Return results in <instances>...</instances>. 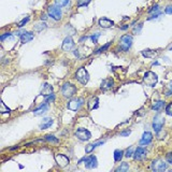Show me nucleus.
<instances>
[{"label": "nucleus", "instance_id": "obj_1", "mask_svg": "<svg viewBox=\"0 0 172 172\" xmlns=\"http://www.w3.org/2000/svg\"><path fill=\"white\" fill-rule=\"evenodd\" d=\"M158 82V77L156 73L152 72V71H148L144 74L143 78V83L148 87H154Z\"/></svg>", "mask_w": 172, "mask_h": 172}, {"label": "nucleus", "instance_id": "obj_2", "mask_svg": "<svg viewBox=\"0 0 172 172\" xmlns=\"http://www.w3.org/2000/svg\"><path fill=\"white\" fill-rule=\"evenodd\" d=\"M75 79L84 85L88 83V81H89V74H88V72L86 71L84 67H81L77 71V73H75Z\"/></svg>", "mask_w": 172, "mask_h": 172}, {"label": "nucleus", "instance_id": "obj_3", "mask_svg": "<svg viewBox=\"0 0 172 172\" xmlns=\"http://www.w3.org/2000/svg\"><path fill=\"white\" fill-rule=\"evenodd\" d=\"M75 92H77V87L72 85L71 83H65L62 87V93L66 98H71L75 94Z\"/></svg>", "mask_w": 172, "mask_h": 172}, {"label": "nucleus", "instance_id": "obj_4", "mask_svg": "<svg viewBox=\"0 0 172 172\" xmlns=\"http://www.w3.org/2000/svg\"><path fill=\"white\" fill-rule=\"evenodd\" d=\"M151 168H152V170L155 172L165 171L167 169V164L163 160V159H155V160L152 161Z\"/></svg>", "mask_w": 172, "mask_h": 172}, {"label": "nucleus", "instance_id": "obj_5", "mask_svg": "<svg viewBox=\"0 0 172 172\" xmlns=\"http://www.w3.org/2000/svg\"><path fill=\"white\" fill-rule=\"evenodd\" d=\"M132 44V37L129 36V35H125L121 38L120 40V46L123 51H128L131 47Z\"/></svg>", "mask_w": 172, "mask_h": 172}, {"label": "nucleus", "instance_id": "obj_6", "mask_svg": "<svg viewBox=\"0 0 172 172\" xmlns=\"http://www.w3.org/2000/svg\"><path fill=\"white\" fill-rule=\"evenodd\" d=\"M47 13H49L50 16L53 17L55 21H59V19H62V10L59 9V7H57V6L50 7L49 10H47Z\"/></svg>", "mask_w": 172, "mask_h": 172}, {"label": "nucleus", "instance_id": "obj_7", "mask_svg": "<svg viewBox=\"0 0 172 172\" xmlns=\"http://www.w3.org/2000/svg\"><path fill=\"white\" fill-rule=\"evenodd\" d=\"M164 124H165V118H164V116H161L160 114H158V115H156L155 117H154V120H153V128H154V130H155L156 133L159 132V131L161 130Z\"/></svg>", "mask_w": 172, "mask_h": 172}, {"label": "nucleus", "instance_id": "obj_8", "mask_svg": "<svg viewBox=\"0 0 172 172\" xmlns=\"http://www.w3.org/2000/svg\"><path fill=\"white\" fill-rule=\"evenodd\" d=\"M83 103H84V100H83L82 98H77V99L70 100L67 105V108L71 111H78L81 109V107L83 105Z\"/></svg>", "mask_w": 172, "mask_h": 172}, {"label": "nucleus", "instance_id": "obj_9", "mask_svg": "<svg viewBox=\"0 0 172 172\" xmlns=\"http://www.w3.org/2000/svg\"><path fill=\"white\" fill-rule=\"evenodd\" d=\"M75 136L80 139L81 141H86V140H89L92 138V133H90L89 130L85 128H79L77 131H75Z\"/></svg>", "mask_w": 172, "mask_h": 172}, {"label": "nucleus", "instance_id": "obj_10", "mask_svg": "<svg viewBox=\"0 0 172 172\" xmlns=\"http://www.w3.org/2000/svg\"><path fill=\"white\" fill-rule=\"evenodd\" d=\"M55 160H56L57 165L59 166L60 168H65V167H67L70 163L69 158L66 155H64V154H56V155H55Z\"/></svg>", "mask_w": 172, "mask_h": 172}, {"label": "nucleus", "instance_id": "obj_11", "mask_svg": "<svg viewBox=\"0 0 172 172\" xmlns=\"http://www.w3.org/2000/svg\"><path fill=\"white\" fill-rule=\"evenodd\" d=\"M146 154H148V150L145 148H138L136 152L133 153V158L135 160H142L146 157Z\"/></svg>", "mask_w": 172, "mask_h": 172}, {"label": "nucleus", "instance_id": "obj_12", "mask_svg": "<svg viewBox=\"0 0 172 172\" xmlns=\"http://www.w3.org/2000/svg\"><path fill=\"white\" fill-rule=\"evenodd\" d=\"M73 46H74V41L72 40V38L67 37L64 40V42H62V51H65V52H69V51H71L73 49Z\"/></svg>", "mask_w": 172, "mask_h": 172}, {"label": "nucleus", "instance_id": "obj_13", "mask_svg": "<svg viewBox=\"0 0 172 172\" xmlns=\"http://www.w3.org/2000/svg\"><path fill=\"white\" fill-rule=\"evenodd\" d=\"M97 166H98V161L96 156H89V157L85 158V167L87 169L97 168Z\"/></svg>", "mask_w": 172, "mask_h": 172}, {"label": "nucleus", "instance_id": "obj_14", "mask_svg": "<svg viewBox=\"0 0 172 172\" xmlns=\"http://www.w3.org/2000/svg\"><path fill=\"white\" fill-rule=\"evenodd\" d=\"M152 140H153V135L150 131H145L140 140V145H148L152 142Z\"/></svg>", "mask_w": 172, "mask_h": 172}, {"label": "nucleus", "instance_id": "obj_15", "mask_svg": "<svg viewBox=\"0 0 172 172\" xmlns=\"http://www.w3.org/2000/svg\"><path fill=\"white\" fill-rule=\"evenodd\" d=\"M113 85H114V81L113 79H111V78H109V79H105L101 82V85H100V88L101 90H109L111 89V88L113 87Z\"/></svg>", "mask_w": 172, "mask_h": 172}, {"label": "nucleus", "instance_id": "obj_16", "mask_svg": "<svg viewBox=\"0 0 172 172\" xmlns=\"http://www.w3.org/2000/svg\"><path fill=\"white\" fill-rule=\"evenodd\" d=\"M99 26L102 27V28H110L114 25V22L111 21V19H107V17H102V19H99Z\"/></svg>", "mask_w": 172, "mask_h": 172}, {"label": "nucleus", "instance_id": "obj_17", "mask_svg": "<svg viewBox=\"0 0 172 172\" xmlns=\"http://www.w3.org/2000/svg\"><path fill=\"white\" fill-rule=\"evenodd\" d=\"M52 125H53V118L45 117V118H43V120H42L41 124L39 125V128L41 129V130H44V129L50 128Z\"/></svg>", "mask_w": 172, "mask_h": 172}, {"label": "nucleus", "instance_id": "obj_18", "mask_svg": "<svg viewBox=\"0 0 172 172\" xmlns=\"http://www.w3.org/2000/svg\"><path fill=\"white\" fill-rule=\"evenodd\" d=\"M47 110H49V105L47 103H44V105H42L40 108L36 109V110H34V114L36 116H40V115H43L44 113L47 112Z\"/></svg>", "mask_w": 172, "mask_h": 172}, {"label": "nucleus", "instance_id": "obj_19", "mask_svg": "<svg viewBox=\"0 0 172 172\" xmlns=\"http://www.w3.org/2000/svg\"><path fill=\"white\" fill-rule=\"evenodd\" d=\"M34 34L32 32H23V35H21V42L22 43H28L34 39Z\"/></svg>", "mask_w": 172, "mask_h": 172}, {"label": "nucleus", "instance_id": "obj_20", "mask_svg": "<svg viewBox=\"0 0 172 172\" xmlns=\"http://www.w3.org/2000/svg\"><path fill=\"white\" fill-rule=\"evenodd\" d=\"M53 94V86H51L50 84H44L43 88L41 90V95L43 97H47V96L52 95Z\"/></svg>", "mask_w": 172, "mask_h": 172}, {"label": "nucleus", "instance_id": "obj_21", "mask_svg": "<svg viewBox=\"0 0 172 172\" xmlns=\"http://www.w3.org/2000/svg\"><path fill=\"white\" fill-rule=\"evenodd\" d=\"M142 55L146 58H155L158 55V52L154 50H144L142 51Z\"/></svg>", "mask_w": 172, "mask_h": 172}, {"label": "nucleus", "instance_id": "obj_22", "mask_svg": "<svg viewBox=\"0 0 172 172\" xmlns=\"http://www.w3.org/2000/svg\"><path fill=\"white\" fill-rule=\"evenodd\" d=\"M97 107H98V98L93 97L92 99L88 101V109H89V110H94V109Z\"/></svg>", "mask_w": 172, "mask_h": 172}, {"label": "nucleus", "instance_id": "obj_23", "mask_svg": "<svg viewBox=\"0 0 172 172\" xmlns=\"http://www.w3.org/2000/svg\"><path fill=\"white\" fill-rule=\"evenodd\" d=\"M165 105V102H164L163 100H158L156 101V102L153 103V105H152V109L155 111H160L161 109H163V107Z\"/></svg>", "mask_w": 172, "mask_h": 172}, {"label": "nucleus", "instance_id": "obj_24", "mask_svg": "<svg viewBox=\"0 0 172 172\" xmlns=\"http://www.w3.org/2000/svg\"><path fill=\"white\" fill-rule=\"evenodd\" d=\"M123 155H124V152L121 151V150H115L114 152V160L115 161H121L123 158Z\"/></svg>", "mask_w": 172, "mask_h": 172}, {"label": "nucleus", "instance_id": "obj_25", "mask_svg": "<svg viewBox=\"0 0 172 172\" xmlns=\"http://www.w3.org/2000/svg\"><path fill=\"white\" fill-rule=\"evenodd\" d=\"M129 169V166L127 163H123L121 164V166L118 167V168H116V172H126L128 171Z\"/></svg>", "mask_w": 172, "mask_h": 172}, {"label": "nucleus", "instance_id": "obj_26", "mask_svg": "<svg viewBox=\"0 0 172 172\" xmlns=\"http://www.w3.org/2000/svg\"><path fill=\"white\" fill-rule=\"evenodd\" d=\"M70 2V0H55V4L59 8H64L68 6V3Z\"/></svg>", "mask_w": 172, "mask_h": 172}, {"label": "nucleus", "instance_id": "obj_27", "mask_svg": "<svg viewBox=\"0 0 172 172\" xmlns=\"http://www.w3.org/2000/svg\"><path fill=\"white\" fill-rule=\"evenodd\" d=\"M46 28V24L45 23H43V22H41V23H38V24H36L35 25V30L36 31H42L43 29H45Z\"/></svg>", "mask_w": 172, "mask_h": 172}, {"label": "nucleus", "instance_id": "obj_28", "mask_svg": "<svg viewBox=\"0 0 172 172\" xmlns=\"http://www.w3.org/2000/svg\"><path fill=\"white\" fill-rule=\"evenodd\" d=\"M45 141H49V142H53V143H58V142H59V140H58L56 137L51 136V135L45 137Z\"/></svg>", "mask_w": 172, "mask_h": 172}, {"label": "nucleus", "instance_id": "obj_29", "mask_svg": "<svg viewBox=\"0 0 172 172\" xmlns=\"http://www.w3.org/2000/svg\"><path fill=\"white\" fill-rule=\"evenodd\" d=\"M92 0H78L77 2V6L78 7H84V6H87Z\"/></svg>", "mask_w": 172, "mask_h": 172}, {"label": "nucleus", "instance_id": "obj_30", "mask_svg": "<svg viewBox=\"0 0 172 172\" xmlns=\"http://www.w3.org/2000/svg\"><path fill=\"white\" fill-rule=\"evenodd\" d=\"M165 94H166V96H171L172 95V82L170 83V84H168L166 86Z\"/></svg>", "mask_w": 172, "mask_h": 172}, {"label": "nucleus", "instance_id": "obj_31", "mask_svg": "<svg viewBox=\"0 0 172 172\" xmlns=\"http://www.w3.org/2000/svg\"><path fill=\"white\" fill-rule=\"evenodd\" d=\"M0 105H1V110H0V112L1 113H10V109L7 108L3 102L0 103Z\"/></svg>", "mask_w": 172, "mask_h": 172}, {"label": "nucleus", "instance_id": "obj_32", "mask_svg": "<svg viewBox=\"0 0 172 172\" xmlns=\"http://www.w3.org/2000/svg\"><path fill=\"white\" fill-rule=\"evenodd\" d=\"M110 45H111V42H109V43H107V44H105V46L100 47V49H99V50H97V51H96V53H97V54H99V53H102V52H105V50H107V49H108V47H109V46H110Z\"/></svg>", "mask_w": 172, "mask_h": 172}, {"label": "nucleus", "instance_id": "obj_33", "mask_svg": "<svg viewBox=\"0 0 172 172\" xmlns=\"http://www.w3.org/2000/svg\"><path fill=\"white\" fill-rule=\"evenodd\" d=\"M94 148H95V145H94V143H92V144H88V145L85 148V152H86V153H87V154H88V153H92Z\"/></svg>", "mask_w": 172, "mask_h": 172}, {"label": "nucleus", "instance_id": "obj_34", "mask_svg": "<svg viewBox=\"0 0 172 172\" xmlns=\"http://www.w3.org/2000/svg\"><path fill=\"white\" fill-rule=\"evenodd\" d=\"M28 21H29V17L27 16V17H25V19H23L21 22L19 23V24H17V26L19 27V28H21V27H23L24 26L25 24H26V23H28Z\"/></svg>", "mask_w": 172, "mask_h": 172}, {"label": "nucleus", "instance_id": "obj_35", "mask_svg": "<svg viewBox=\"0 0 172 172\" xmlns=\"http://www.w3.org/2000/svg\"><path fill=\"white\" fill-rule=\"evenodd\" d=\"M126 157L129 158V157H132L133 156V148H129L127 151H126Z\"/></svg>", "mask_w": 172, "mask_h": 172}, {"label": "nucleus", "instance_id": "obj_36", "mask_svg": "<svg viewBox=\"0 0 172 172\" xmlns=\"http://www.w3.org/2000/svg\"><path fill=\"white\" fill-rule=\"evenodd\" d=\"M142 26H143V24L141 23V24H139V25H137V26L135 27V29H133V34H139V32L141 31V29H142Z\"/></svg>", "mask_w": 172, "mask_h": 172}, {"label": "nucleus", "instance_id": "obj_37", "mask_svg": "<svg viewBox=\"0 0 172 172\" xmlns=\"http://www.w3.org/2000/svg\"><path fill=\"white\" fill-rule=\"evenodd\" d=\"M166 113H167L168 115L172 116V102H171V103H169V105L166 107Z\"/></svg>", "mask_w": 172, "mask_h": 172}, {"label": "nucleus", "instance_id": "obj_38", "mask_svg": "<svg viewBox=\"0 0 172 172\" xmlns=\"http://www.w3.org/2000/svg\"><path fill=\"white\" fill-rule=\"evenodd\" d=\"M99 37H100V32H96L95 35H93V36L90 37V39H92L93 42L96 44V43H97V41H98V38H99Z\"/></svg>", "mask_w": 172, "mask_h": 172}, {"label": "nucleus", "instance_id": "obj_39", "mask_svg": "<svg viewBox=\"0 0 172 172\" xmlns=\"http://www.w3.org/2000/svg\"><path fill=\"white\" fill-rule=\"evenodd\" d=\"M166 160L168 161V164L172 165V152H170V153H168L166 155Z\"/></svg>", "mask_w": 172, "mask_h": 172}, {"label": "nucleus", "instance_id": "obj_40", "mask_svg": "<svg viewBox=\"0 0 172 172\" xmlns=\"http://www.w3.org/2000/svg\"><path fill=\"white\" fill-rule=\"evenodd\" d=\"M11 37H12L11 34H4V35H2V36L0 37V39H1V41H4L7 38H11Z\"/></svg>", "mask_w": 172, "mask_h": 172}, {"label": "nucleus", "instance_id": "obj_41", "mask_svg": "<svg viewBox=\"0 0 172 172\" xmlns=\"http://www.w3.org/2000/svg\"><path fill=\"white\" fill-rule=\"evenodd\" d=\"M55 99V96H54V94H52V95H50V96H47L46 97V102H51V101H53Z\"/></svg>", "mask_w": 172, "mask_h": 172}, {"label": "nucleus", "instance_id": "obj_42", "mask_svg": "<svg viewBox=\"0 0 172 172\" xmlns=\"http://www.w3.org/2000/svg\"><path fill=\"white\" fill-rule=\"evenodd\" d=\"M165 12H166V14H172V6H169V7H167L166 9H165Z\"/></svg>", "mask_w": 172, "mask_h": 172}, {"label": "nucleus", "instance_id": "obj_43", "mask_svg": "<svg viewBox=\"0 0 172 172\" xmlns=\"http://www.w3.org/2000/svg\"><path fill=\"white\" fill-rule=\"evenodd\" d=\"M130 132H131L130 130H127V131H123V132H121V136H123V137L129 136V135H130Z\"/></svg>", "mask_w": 172, "mask_h": 172}, {"label": "nucleus", "instance_id": "obj_44", "mask_svg": "<svg viewBox=\"0 0 172 172\" xmlns=\"http://www.w3.org/2000/svg\"><path fill=\"white\" fill-rule=\"evenodd\" d=\"M47 19V17L45 16V15H42V16H41V19H42V21H43V19H44V21H45V19Z\"/></svg>", "mask_w": 172, "mask_h": 172}, {"label": "nucleus", "instance_id": "obj_45", "mask_svg": "<svg viewBox=\"0 0 172 172\" xmlns=\"http://www.w3.org/2000/svg\"><path fill=\"white\" fill-rule=\"evenodd\" d=\"M128 28V26H127V25H125V26H124V27H122V29H124V30H125V29H127Z\"/></svg>", "mask_w": 172, "mask_h": 172}, {"label": "nucleus", "instance_id": "obj_46", "mask_svg": "<svg viewBox=\"0 0 172 172\" xmlns=\"http://www.w3.org/2000/svg\"><path fill=\"white\" fill-rule=\"evenodd\" d=\"M170 50H171V51H172V46H171V47H170Z\"/></svg>", "mask_w": 172, "mask_h": 172}, {"label": "nucleus", "instance_id": "obj_47", "mask_svg": "<svg viewBox=\"0 0 172 172\" xmlns=\"http://www.w3.org/2000/svg\"><path fill=\"white\" fill-rule=\"evenodd\" d=\"M171 172H172V170H171Z\"/></svg>", "mask_w": 172, "mask_h": 172}]
</instances>
